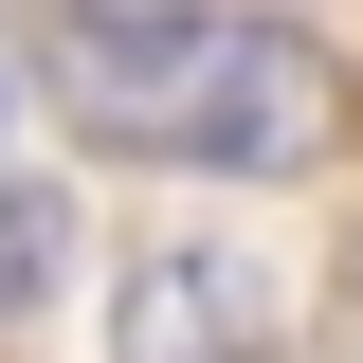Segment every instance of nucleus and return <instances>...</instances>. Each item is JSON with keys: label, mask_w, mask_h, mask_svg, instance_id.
<instances>
[{"label": "nucleus", "mask_w": 363, "mask_h": 363, "mask_svg": "<svg viewBox=\"0 0 363 363\" xmlns=\"http://www.w3.org/2000/svg\"><path fill=\"white\" fill-rule=\"evenodd\" d=\"M109 345H128V363H272V291L218 255V236H145Z\"/></svg>", "instance_id": "f03ea898"}, {"label": "nucleus", "mask_w": 363, "mask_h": 363, "mask_svg": "<svg viewBox=\"0 0 363 363\" xmlns=\"http://www.w3.org/2000/svg\"><path fill=\"white\" fill-rule=\"evenodd\" d=\"M73 91H91V128L182 145V164H309V128H327L309 55L272 18H218V0L145 18V37H73Z\"/></svg>", "instance_id": "f257e3e1"}, {"label": "nucleus", "mask_w": 363, "mask_h": 363, "mask_svg": "<svg viewBox=\"0 0 363 363\" xmlns=\"http://www.w3.org/2000/svg\"><path fill=\"white\" fill-rule=\"evenodd\" d=\"M55 255H73V200H55L37 164H0V309H37V291H55Z\"/></svg>", "instance_id": "7ed1b4c3"}]
</instances>
